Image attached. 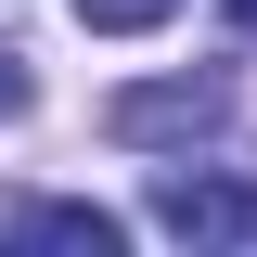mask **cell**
<instances>
[{
  "label": "cell",
  "mask_w": 257,
  "mask_h": 257,
  "mask_svg": "<svg viewBox=\"0 0 257 257\" xmlns=\"http://www.w3.org/2000/svg\"><path fill=\"white\" fill-rule=\"evenodd\" d=\"M155 219H167V244H193V257H257V180H231V167H167Z\"/></svg>",
  "instance_id": "6da1fadb"
},
{
  "label": "cell",
  "mask_w": 257,
  "mask_h": 257,
  "mask_svg": "<svg viewBox=\"0 0 257 257\" xmlns=\"http://www.w3.org/2000/svg\"><path fill=\"white\" fill-rule=\"evenodd\" d=\"M231 116L219 77H155V90H116V142H206Z\"/></svg>",
  "instance_id": "7a4b0ae2"
},
{
  "label": "cell",
  "mask_w": 257,
  "mask_h": 257,
  "mask_svg": "<svg viewBox=\"0 0 257 257\" xmlns=\"http://www.w3.org/2000/svg\"><path fill=\"white\" fill-rule=\"evenodd\" d=\"M13 257H128V231L103 219V206H26Z\"/></svg>",
  "instance_id": "3957f363"
},
{
  "label": "cell",
  "mask_w": 257,
  "mask_h": 257,
  "mask_svg": "<svg viewBox=\"0 0 257 257\" xmlns=\"http://www.w3.org/2000/svg\"><path fill=\"white\" fill-rule=\"evenodd\" d=\"M167 13H180V0H77L90 39H142V26H167Z\"/></svg>",
  "instance_id": "277c9868"
},
{
  "label": "cell",
  "mask_w": 257,
  "mask_h": 257,
  "mask_svg": "<svg viewBox=\"0 0 257 257\" xmlns=\"http://www.w3.org/2000/svg\"><path fill=\"white\" fill-rule=\"evenodd\" d=\"M26 103H39V77H26V52H0V128L26 116Z\"/></svg>",
  "instance_id": "5b68a950"
},
{
  "label": "cell",
  "mask_w": 257,
  "mask_h": 257,
  "mask_svg": "<svg viewBox=\"0 0 257 257\" xmlns=\"http://www.w3.org/2000/svg\"><path fill=\"white\" fill-rule=\"evenodd\" d=\"M231 26H244V39H257V0H231Z\"/></svg>",
  "instance_id": "8992f818"
}]
</instances>
